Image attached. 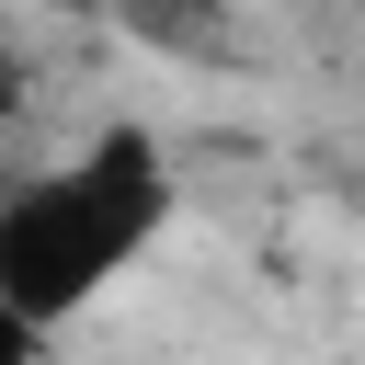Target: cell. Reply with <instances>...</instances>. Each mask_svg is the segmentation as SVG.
<instances>
[{"mask_svg": "<svg viewBox=\"0 0 365 365\" xmlns=\"http://www.w3.org/2000/svg\"><path fill=\"white\" fill-rule=\"evenodd\" d=\"M171 217H182V182L160 125H91L57 171L0 194V308L23 331H68L160 251Z\"/></svg>", "mask_w": 365, "mask_h": 365, "instance_id": "1", "label": "cell"}, {"mask_svg": "<svg viewBox=\"0 0 365 365\" xmlns=\"http://www.w3.org/2000/svg\"><path fill=\"white\" fill-rule=\"evenodd\" d=\"M0 365H46V331H23L11 308H0Z\"/></svg>", "mask_w": 365, "mask_h": 365, "instance_id": "2", "label": "cell"}]
</instances>
